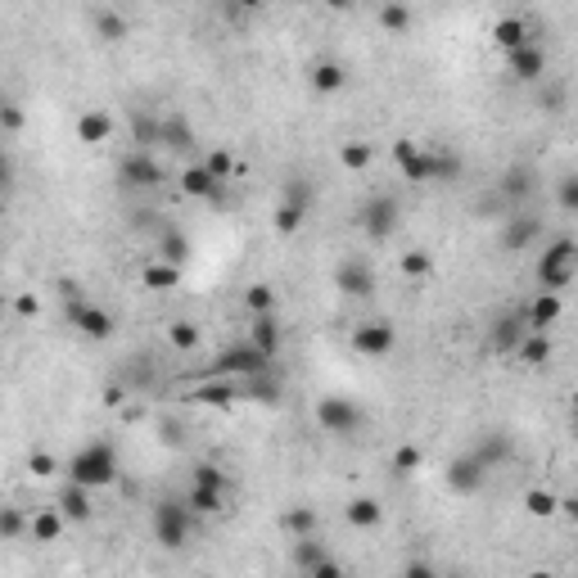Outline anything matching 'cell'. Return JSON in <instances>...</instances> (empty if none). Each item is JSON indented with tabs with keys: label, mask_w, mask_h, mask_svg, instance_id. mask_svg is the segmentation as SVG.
<instances>
[{
	"label": "cell",
	"mask_w": 578,
	"mask_h": 578,
	"mask_svg": "<svg viewBox=\"0 0 578 578\" xmlns=\"http://www.w3.org/2000/svg\"><path fill=\"white\" fill-rule=\"evenodd\" d=\"M91 492H95V488H87V483H72V479H68V488L59 492V511H63L68 520H78V524H82V520H91V516H95Z\"/></svg>",
	"instance_id": "cell-17"
},
{
	"label": "cell",
	"mask_w": 578,
	"mask_h": 578,
	"mask_svg": "<svg viewBox=\"0 0 578 578\" xmlns=\"http://www.w3.org/2000/svg\"><path fill=\"white\" fill-rule=\"evenodd\" d=\"M483 483H488V466H483L475 452H461V457L448 466V488H452V492H461V497H475Z\"/></svg>",
	"instance_id": "cell-11"
},
{
	"label": "cell",
	"mask_w": 578,
	"mask_h": 578,
	"mask_svg": "<svg viewBox=\"0 0 578 578\" xmlns=\"http://www.w3.org/2000/svg\"><path fill=\"white\" fill-rule=\"evenodd\" d=\"M14 308H19V317H37V299H32V294H19Z\"/></svg>",
	"instance_id": "cell-55"
},
{
	"label": "cell",
	"mask_w": 578,
	"mask_h": 578,
	"mask_svg": "<svg viewBox=\"0 0 578 578\" xmlns=\"http://www.w3.org/2000/svg\"><path fill=\"white\" fill-rule=\"evenodd\" d=\"M154 258H168V262L186 267V258H190V240H186L177 227H168V231H163V240H159V253H154Z\"/></svg>",
	"instance_id": "cell-34"
},
{
	"label": "cell",
	"mask_w": 578,
	"mask_h": 578,
	"mask_svg": "<svg viewBox=\"0 0 578 578\" xmlns=\"http://www.w3.org/2000/svg\"><path fill=\"white\" fill-rule=\"evenodd\" d=\"M19 524H23V520H19L14 511H5V520H0V538H14V533H19Z\"/></svg>",
	"instance_id": "cell-54"
},
{
	"label": "cell",
	"mask_w": 578,
	"mask_h": 578,
	"mask_svg": "<svg viewBox=\"0 0 578 578\" xmlns=\"http://www.w3.org/2000/svg\"><path fill=\"white\" fill-rule=\"evenodd\" d=\"M339 163H343L348 172H367V168H371V144H367V140H343V144H339Z\"/></svg>",
	"instance_id": "cell-35"
},
{
	"label": "cell",
	"mask_w": 578,
	"mask_h": 578,
	"mask_svg": "<svg viewBox=\"0 0 578 578\" xmlns=\"http://www.w3.org/2000/svg\"><path fill=\"white\" fill-rule=\"evenodd\" d=\"M68 479H72V483H87V488H109V483L118 479V448H113L109 439L87 443L82 452H72Z\"/></svg>",
	"instance_id": "cell-1"
},
{
	"label": "cell",
	"mask_w": 578,
	"mask_h": 578,
	"mask_svg": "<svg viewBox=\"0 0 578 578\" xmlns=\"http://www.w3.org/2000/svg\"><path fill=\"white\" fill-rule=\"evenodd\" d=\"M131 136H136V150H159V144H163V118L136 113L131 118Z\"/></svg>",
	"instance_id": "cell-32"
},
{
	"label": "cell",
	"mask_w": 578,
	"mask_h": 578,
	"mask_svg": "<svg viewBox=\"0 0 578 578\" xmlns=\"http://www.w3.org/2000/svg\"><path fill=\"white\" fill-rule=\"evenodd\" d=\"M235 5H240V10H262L267 0H235Z\"/></svg>",
	"instance_id": "cell-58"
},
{
	"label": "cell",
	"mask_w": 578,
	"mask_h": 578,
	"mask_svg": "<svg viewBox=\"0 0 578 578\" xmlns=\"http://www.w3.org/2000/svg\"><path fill=\"white\" fill-rule=\"evenodd\" d=\"M194 511H190V501L186 497H163V501H154V538H159V547H168V551H181L186 542H190V533H194Z\"/></svg>",
	"instance_id": "cell-3"
},
{
	"label": "cell",
	"mask_w": 578,
	"mask_h": 578,
	"mask_svg": "<svg viewBox=\"0 0 578 578\" xmlns=\"http://www.w3.org/2000/svg\"><path fill=\"white\" fill-rule=\"evenodd\" d=\"M538 235H542V222H538V217L511 212V217H506V227H501V249H506V253H524Z\"/></svg>",
	"instance_id": "cell-12"
},
{
	"label": "cell",
	"mask_w": 578,
	"mask_h": 578,
	"mask_svg": "<svg viewBox=\"0 0 578 578\" xmlns=\"http://www.w3.org/2000/svg\"><path fill=\"white\" fill-rule=\"evenodd\" d=\"M533 190V181H529V168H511V172H501V181H497V199L506 203V208H516L524 194Z\"/></svg>",
	"instance_id": "cell-24"
},
{
	"label": "cell",
	"mask_w": 578,
	"mask_h": 578,
	"mask_svg": "<svg viewBox=\"0 0 578 578\" xmlns=\"http://www.w3.org/2000/svg\"><path fill=\"white\" fill-rule=\"evenodd\" d=\"M470 452H475V457H479L488 470H497L506 457H511V439H506V434H483V439H479Z\"/></svg>",
	"instance_id": "cell-30"
},
{
	"label": "cell",
	"mask_w": 578,
	"mask_h": 578,
	"mask_svg": "<svg viewBox=\"0 0 578 578\" xmlns=\"http://www.w3.org/2000/svg\"><path fill=\"white\" fill-rule=\"evenodd\" d=\"M303 212H308V208H294V203H280V208H276V231H280V235H294V231L303 227Z\"/></svg>",
	"instance_id": "cell-45"
},
{
	"label": "cell",
	"mask_w": 578,
	"mask_h": 578,
	"mask_svg": "<svg viewBox=\"0 0 578 578\" xmlns=\"http://www.w3.org/2000/svg\"><path fill=\"white\" fill-rule=\"evenodd\" d=\"M140 280H144V289H159V294H163V289L181 285V267L168 262V258H150V262L140 267Z\"/></svg>",
	"instance_id": "cell-19"
},
{
	"label": "cell",
	"mask_w": 578,
	"mask_h": 578,
	"mask_svg": "<svg viewBox=\"0 0 578 578\" xmlns=\"http://www.w3.org/2000/svg\"><path fill=\"white\" fill-rule=\"evenodd\" d=\"M343 516H348L352 529H376V524L384 520V511H380V501H376V497H352Z\"/></svg>",
	"instance_id": "cell-29"
},
{
	"label": "cell",
	"mask_w": 578,
	"mask_h": 578,
	"mask_svg": "<svg viewBox=\"0 0 578 578\" xmlns=\"http://www.w3.org/2000/svg\"><path fill=\"white\" fill-rule=\"evenodd\" d=\"M294 569H303V574H312V578H326V574H339V560H330V551H326L321 542L303 538V542L294 547Z\"/></svg>",
	"instance_id": "cell-15"
},
{
	"label": "cell",
	"mask_w": 578,
	"mask_h": 578,
	"mask_svg": "<svg viewBox=\"0 0 578 578\" xmlns=\"http://www.w3.org/2000/svg\"><path fill=\"white\" fill-rule=\"evenodd\" d=\"M317 425L326 434H334V439H352V434L367 425V411H361L352 398H343V393H326L317 402Z\"/></svg>",
	"instance_id": "cell-5"
},
{
	"label": "cell",
	"mask_w": 578,
	"mask_h": 578,
	"mask_svg": "<svg viewBox=\"0 0 578 578\" xmlns=\"http://www.w3.org/2000/svg\"><path fill=\"white\" fill-rule=\"evenodd\" d=\"M556 203H560V212L578 217V172H569V177L556 181Z\"/></svg>",
	"instance_id": "cell-44"
},
{
	"label": "cell",
	"mask_w": 578,
	"mask_h": 578,
	"mask_svg": "<svg viewBox=\"0 0 578 578\" xmlns=\"http://www.w3.org/2000/svg\"><path fill=\"white\" fill-rule=\"evenodd\" d=\"M560 312H565V308H560V294L542 289V294L529 303V312H524V317H529V330H547V326H556V321H560Z\"/></svg>",
	"instance_id": "cell-22"
},
{
	"label": "cell",
	"mask_w": 578,
	"mask_h": 578,
	"mask_svg": "<svg viewBox=\"0 0 578 578\" xmlns=\"http://www.w3.org/2000/svg\"><path fill=\"white\" fill-rule=\"evenodd\" d=\"M506 68H511L516 82H542L547 78V50L542 45H520L506 54Z\"/></svg>",
	"instance_id": "cell-13"
},
{
	"label": "cell",
	"mask_w": 578,
	"mask_h": 578,
	"mask_svg": "<svg viewBox=\"0 0 578 578\" xmlns=\"http://www.w3.org/2000/svg\"><path fill=\"white\" fill-rule=\"evenodd\" d=\"M32 475H37V479H45V475H54V457H45V452H37V457H32Z\"/></svg>",
	"instance_id": "cell-52"
},
{
	"label": "cell",
	"mask_w": 578,
	"mask_h": 578,
	"mask_svg": "<svg viewBox=\"0 0 578 578\" xmlns=\"http://www.w3.org/2000/svg\"><path fill=\"white\" fill-rule=\"evenodd\" d=\"M168 343H172L177 352H194V348H199V326H190V321H172Z\"/></svg>",
	"instance_id": "cell-43"
},
{
	"label": "cell",
	"mask_w": 578,
	"mask_h": 578,
	"mask_svg": "<svg viewBox=\"0 0 578 578\" xmlns=\"http://www.w3.org/2000/svg\"><path fill=\"white\" fill-rule=\"evenodd\" d=\"M95 32L118 45V41H127V19H122L118 10H100V14H95Z\"/></svg>",
	"instance_id": "cell-40"
},
{
	"label": "cell",
	"mask_w": 578,
	"mask_h": 578,
	"mask_svg": "<svg viewBox=\"0 0 578 578\" xmlns=\"http://www.w3.org/2000/svg\"><path fill=\"white\" fill-rule=\"evenodd\" d=\"M249 339H253L267 357H276V352H280V321H276V312H258V317H253Z\"/></svg>",
	"instance_id": "cell-27"
},
{
	"label": "cell",
	"mask_w": 578,
	"mask_h": 578,
	"mask_svg": "<svg viewBox=\"0 0 578 578\" xmlns=\"http://www.w3.org/2000/svg\"><path fill=\"white\" fill-rule=\"evenodd\" d=\"M516 357L524 361V367H547V361H551V339H547V330H529L524 334V343L516 348Z\"/></svg>",
	"instance_id": "cell-26"
},
{
	"label": "cell",
	"mask_w": 578,
	"mask_h": 578,
	"mask_svg": "<svg viewBox=\"0 0 578 578\" xmlns=\"http://www.w3.org/2000/svg\"><path fill=\"white\" fill-rule=\"evenodd\" d=\"M402 271H407L411 280L434 276V253H429V249H407V253H402Z\"/></svg>",
	"instance_id": "cell-41"
},
{
	"label": "cell",
	"mask_w": 578,
	"mask_h": 578,
	"mask_svg": "<svg viewBox=\"0 0 578 578\" xmlns=\"http://www.w3.org/2000/svg\"><path fill=\"white\" fill-rule=\"evenodd\" d=\"M380 28L384 32H407L411 28V10L402 5V0H384V5H380Z\"/></svg>",
	"instance_id": "cell-39"
},
{
	"label": "cell",
	"mask_w": 578,
	"mask_h": 578,
	"mask_svg": "<svg viewBox=\"0 0 578 578\" xmlns=\"http://www.w3.org/2000/svg\"><path fill=\"white\" fill-rule=\"evenodd\" d=\"M240 393H244V398H253V402H262V407H276V402H280V380H276V371L267 367V371L249 376Z\"/></svg>",
	"instance_id": "cell-23"
},
{
	"label": "cell",
	"mask_w": 578,
	"mask_h": 578,
	"mask_svg": "<svg viewBox=\"0 0 578 578\" xmlns=\"http://www.w3.org/2000/svg\"><path fill=\"white\" fill-rule=\"evenodd\" d=\"M334 289L348 299H371L376 294V267L361 258V253H348L339 267H334Z\"/></svg>",
	"instance_id": "cell-7"
},
{
	"label": "cell",
	"mask_w": 578,
	"mask_h": 578,
	"mask_svg": "<svg viewBox=\"0 0 578 578\" xmlns=\"http://www.w3.org/2000/svg\"><path fill=\"white\" fill-rule=\"evenodd\" d=\"M542 109H547V113H560V109H565V87H560V82H547V87H542Z\"/></svg>",
	"instance_id": "cell-49"
},
{
	"label": "cell",
	"mask_w": 578,
	"mask_h": 578,
	"mask_svg": "<svg viewBox=\"0 0 578 578\" xmlns=\"http://www.w3.org/2000/svg\"><path fill=\"white\" fill-rule=\"evenodd\" d=\"M569 429H574V439H578V407H574V416H569Z\"/></svg>",
	"instance_id": "cell-59"
},
{
	"label": "cell",
	"mask_w": 578,
	"mask_h": 578,
	"mask_svg": "<svg viewBox=\"0 0 578 578\" xmlns=\"http://www.w3.org/2000/svg\"><path fill=\"white\" fill-rule=\"evenodd\" d=\"M109 136H113L109 109H82V113H78V140H82V144H104Z\"/></svg>",
	"instance_id": "cell-18"
},
{
	"label": "cell",
	"mask_w": 578,
	"mask_h": 578,
	"mask_svg": "<svg viewBox=\"0 0 578 578\" xmlns=\"http://www.w3.org/2000/svg\"><path fill=\"white\" fill-rule=\"evenodd\" d=\"M23 127V109L19 104H5V131H19Z\"/></svg>",
	"instance_id": "cell-53"
},
{
	"label": "cell",
	"mask_w": 578,
	"mask_h": 578,
	"mask_svg": "<svg viewBox=\"0 0 578 578\" xmlns=\"http://www.w3.org/2000/svg\"><path fill=\"white\" fill-rule=\"evenodd\" d=\"M222 186H227V181H217V177L208 172V163H190V168H181V194H190V199H212Z\"/></svg>",
	"instance_id": "cell-16"
},
{
	"label": "cell",
	"mask_w": 578,
	"mask_h": 578,
	"mask_svg": "<svg viewBox=\"0 0 578 578\" xmlns=\"http://www.w3.org/2000/svg\"><path fill=\"white\" fill-rule=\"evenodd\" d=\"M118 181L127 190H154V186H163V168H159V159L150 150H131L118 163Z\"/></svg>",
	"instance_id": "cell-8"
},
{
	"label": "cell",
	"mask_w": 578,
	"mask_h": 578,
	"mask_svg": "<svg viewBox=\"0 0 578 578\" xmlns=\"http://www.w3.org/2000/svg\"><path fill=\"white\" fill-rule=\"evenodd\" d=\"M578 276V240L560 235L542 249L538 258V289H551V294H565Z\"/></svg>",
	"instance_id": "cell-2"
},
{
	"label": "cell",
	"mask_w": 578,
	"mask_h": 578,
	"mask_svg": "<svg viewBox=\"0 0 578 578\" xmlns=\"http://www.w3.org/2000/svg\"><path fill=\"white\" fill-rule=\"evenodd\" d=\"M393 163L402 168V177H407L411 186H425V181H429V150H420L416 140H398V144H393Z\"/></svg>",
	"instance_id": "cell-14"
},
{
	"label": "cell",
	"mask_w": 578,
	"mask_h": 578,
	"mask_svg": "<svg viewBox=\"0 0 578 578\" xmlns=\"http://www.w3.org/2000/svg\"><path fill=\"white\" fill-rule=\"evenodd\" d=\"M560 511H565V516H574V520H578V497H569V501H560Z\"/></svg>",
	"instance_id": "cell-57"
},
{
	"label": "cell",
	"mask_w": 578,
	"mask_h": 578,
	"mask_svg": "<svg viewBox=\"0 0 578 578\" xmlns=\"http://www.w3.org/2000/svg\"><path fill=\"white\" fill-rule=\"evenodd\" d=\"M222 497H227V488H212V483H190V492H186L194 516H217L222 511Z\"/></svg>",
	"instance_id": "cell-28"
},
{
	"label": "cell",
	"mask_w": 578,
	"mask_h": 578,
	"mask_svg": "<svg viewBox=\"0 0 578 578\" xmlns=\"http://www.w3.org/2000/svg\"><path fill=\"white\" fill-rule=\"evenodd\" d=\"M524 511L538 516V520H547V516L560 511V497H556L551 488H529V492H524Z\"/></svg>",
	"instance_id": "cell-36"
},
{
	"label": "cell",
	"mask_w": 578,
	"mask_h": 578,
	"mask_svg": "<svg viewBox=\"0 0 578 578\" xmlns=\"http://www.w3.org/2000/svg\"><path fill=\"white\" fill-rule=\"evenodd\" d=\"M235 398H244V393L235 384H227V376H212L208 384L194 389V402H203V407H231Z\"/></svg>",
	"instance_id": "cell-25"
},
{
	"label": "cell",
	"mask_w": 578,
	"mask_h": 578,
	"mask_svg": "<svg viewBox=\"0 0 578 578\" xmlns=\"http://www.w3.org/2000/svg\"><path fill=\"white\" fill-rule=\"evenodd\" d=\"M280 203L308 208V203H312V190H308V181H289V186H285V194H280Z\"/></svg>",
	"instance_id": "cell-48"
},
{
	"label": "cell",
	"mask_w": 578,
	"mask_h": 578,
	"mask_svg": "<svg viewBox=\"0 0 578 578\" xmlns=\"http://www.w3.org/2000/svg\"><path fill=\"white\" fill-rule=\"evenodd\" d=\"M429 181H439V186L461 181V159L452 150H429Z\"/></svg>",
	"instance_id": "cell-31"
},
{
	"label": "cell",
	"mask_w": 578,
	"mask_h": 578,
	"mask_svg": "<svg viewBox=\"0 0 578 578\" xmlns=\"http://www.w3.org/2000/svg\"><path fill=\"white\" fill-rule=\"evenodd\" d=\"M63 511H41V516H32V538L37 542H54L59 533H63Z\"/></svg>",
	"instance_id": "cell-38"
},
{
	"label": "cell",
	"mask_w": 578,
	"mask_h": 578,
	"mask_svg": "<svg viewBox=\"0 0 578 578\" xmlns=\"http://www.w3.org/2000/svg\"><path fill=\"white\" fill-rule=\"evenodd\" d=\"M352 348L361 352V357H389L393 348H398V330L389 326V321H361L357 330H352Z\"/></svg>",
	"instance_id": "cell-10"
},
{
	"label": "cell",
	"mask_w": 578,
	"mask_h": 578,
	"mask_svg": "<svg viewBox=\"0 0 578 578\" xmlns=\"http://www.w3.org/2000/svg\"><path fill=\"white\" fill-rule=\"evenodd\" d=\"M524 334H529V317H501L492 326V348L497 352H516L524 343Z\"/></svg>",
	"instance_id": "cell-20"
},
{
	"label": "cell",
	"mask_w": 578,
	"mask_h": 578,
	"mask_svg": "<svg viewBox=\"0 0 578 578\" xmlns=\"http://www.w3.org/2000/svg\"><path fill=\"white\" fill-rule=\"evenodd\" d=\"M190 140H194L190 122L177 118V113H168V118H163V144H168V150H190Z\"/></svg>",
	"instance_id": "cell-37"
},
{
	"label": "cell",
	"mask_w": 578,
	"mask_h": 578,
	"mask_svg": "<svg viewBox=\"0 0 578 578\" xmlns=\"http://www.w3.org/2000/svg\"><path fill=\"white\" fill-rule=\"evenodd\" d=\"M285 533H294V538H308L312 529H317V516L308 511V506H294V511H285Z\"/></svg>",
	"instance_id": "cell-42"
},
{
	"label": "cell",
	"mask_w": 578,
	"mask_h": 578,
	"mask_svg": "<svg viewBox=\"0 0 578 578\" xmlns=\"http://www.w3.org/2000/svg\"><path fill=\"white\" fill-rule=\"evenodd\" d=\"M398 222H402V203L393 194H371L367 203L357 208V227H361V235H367L371 244H384L398 231Z\"/></svg>",
	"instance_id": "cell-4"
},
{
	"label": "cell",
	"mask_w": 578,
	"mask_h": 578,
	"mask_svg": "<svg viewBox=\"0 0 578 578\" xmlns=\"http://www.w3.org/2000/svg\"><path fill=\"white\" fill-rule=\"evenodd\" d=\"M267 367H271V357L249 339V343H231L222 357H217V361H212V376H227V380L240 376V380H249V376H258V371H267Z\"/></svg>",
	"instance_id": "cell-6"
},
{
	"label": "cell",
	"mask_w": 578,
	"mask_h": 578,
	"mask_svg": "<svg viewBox=\"0 0 578 578\" xmlns=\"http://www.w3.org/2000/svg\"><path fill=\"white\" fill-rule=\"evenodd\" d=\"M294 5H308V0H294Z\"/></svg>",
	"instance_id": "cell-60"
},
{
	"label": "cell",
	"mask_w": 578,
	"mask_h": 578,
	"mask_svg": "<svg viewBox=\"0 0 578 578\" xmlns=\"http://www.w3.org/2000/svg\"><path fill=\"white\" fill-rule=\"evenodd\" d=\"M244 308L258 317V312H271L276 308V294H271V285H253V289H244Z\"/></svg>",
	"instance_id": "cell-46"
},
{
	"label": "cell",
	"mask_w": 578,
	"mask_h": 578,
	"mask_svg": "<svg viewBox=\"0 0 578 578\" xmlns=\"http://www.w3.org/2000/svg\"><path fill=\"white\" fill-rule=\"evenodd\" d=\"M203 163H208V172H212L217 181H231V177H235V163H231V154H227V150H212Z\"/></svg>",
	"instance_id": "cell-47"
},
{
	"label": "cell",
	"mask_w": 578,
	"mask_h": 578,
	"mask_svg": "<svg viewBox=\"0 0 578 578\" xmlns=\"http://www.w3.org/2000/svg\"><path fill=\"white\" fill-rule=\"evenodd\" d=\"M343 82H348V72H343V63H334V59H326V63L312 68V87H317L321 95H334Z\"/></svg>",
	"instance_id": "cell-33"
},
{
	"label": "cell",
	"mask_w": 578,
	"mask_h": 578,
	"mask_svg": "<svg viewBox=\"0 0 578 578\" xmlns=\"http://www.w3.org/2000/svg\"><path fill=\"white\" fill-rule=\"evenodd\" d=\"M194 483H212V488H227V475L217 466H194Z\"/></svg>",
	"instance_id": "cell-51"
},
{
	"label": "cell",
	"mask_w": 578,
	"mask_h": 578,
	"mask_svg": "<svg viewBox=\"0 0 578 578\" xmlns=\"http://www.w3.org/2000/svg\"><path fill=\"white\" fill-rule=\"evenodd\" d=\"M321 5H330V10H339V14H343V10H352V5H357V0H321Z\"/></svg>",
	"instance_id": "cell-56"
},
{
	"label": "cell",
	"mask_w": 578,
	"mask_h": 578,
	"mask_svg": "<svg viewBox=\"0 0 578 578\" xmlns=\"http://www.w3.org/2000/svg\"><path fill=\"white\" fill-rule=\"evenodd\" d=\"M68 326H72V330H82L87 339H109V334H113V317H109L104 308L87 303L82 294H72V299H68Z\"/></svg>",
	"instance_id": "cell-9"
},
{
	"label": "cell",
	"mask_w": 578,
	"mask_h": 578,
	"mask_svg": "<svg viewBox=\"0 0 578 578\" xmlns=\"http://www.w3.org/2000/svg\"><path fill=\"white\" fill-rule=\"evenodd\" d=\"M492 41H497V50H501V54H511V50H520V45H533V37H529V23H524V19H501V23L492 28Z\"/></svg>",
	"instance_id": "cell-21"
},
{
	"label": "cell",
	"mask_w": 578,
	"mask_h": 578,
	"mask_svg": "<svg viewBox=\"0 0 578 578\" xmlns=\"http://www.w3.org/2000/svg\"><path fill=\"white\" fill-rule=\"evenodd\" d=\"M416 466H420V452H416V448H398V452H393V470L411 475Z\"/></svg>",
	"instance_id": "cell-50"
}]
</instances>
